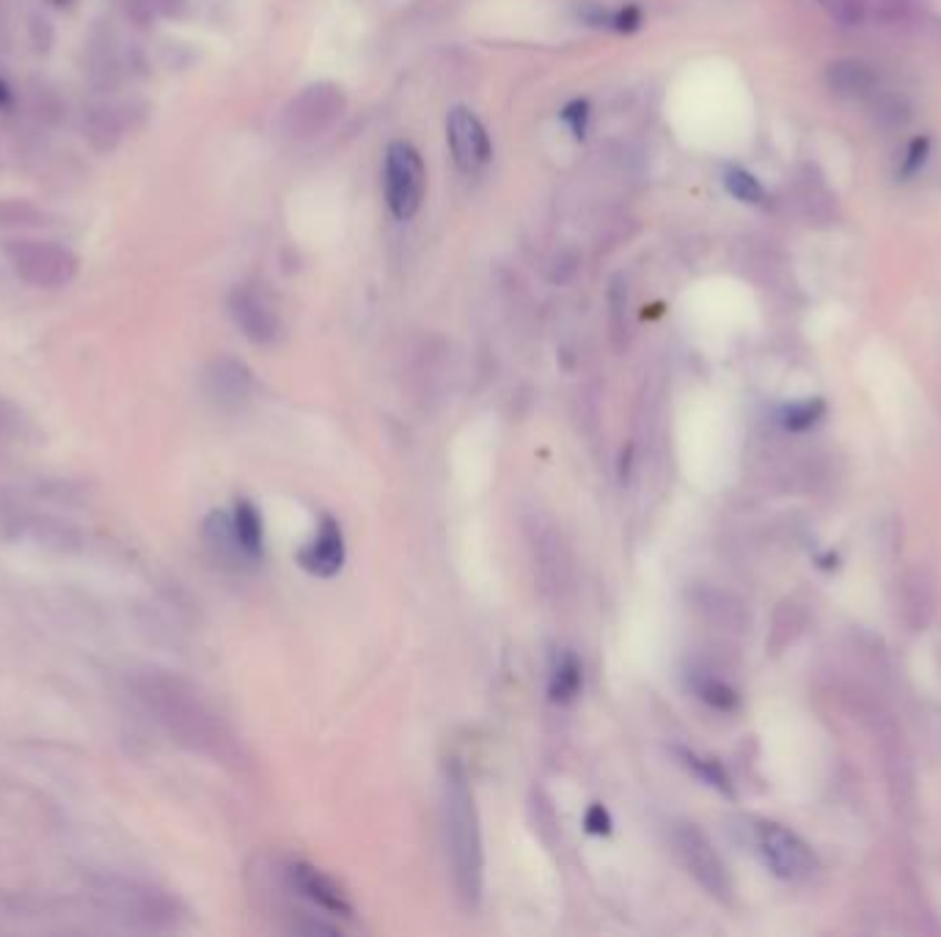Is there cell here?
Segmentation results:
<instances>
[{"instance_id": "cell-1", "label": "cell", "mask_w": 941, "mask_h": 937, "mask_svg": "<svg viewBox=\"0 0 941 937\" xmlns=\"http://www.w3.org/2000/svg\"><path fill=\"white\" fill-rule=\"evenodd\" d=\"M443 838L454 894L466 910H473L482 899L484 855L477 800L460 759H449L443 767Z\"/></svg>"}, {"instance_id": "cell-2", "label": "cell", "mask_w": 941, "mask_h": 937, "mask_svg": "<svg viewBox=\"0 0 941 937\" xmlns=\"http://www.w3.org/2000/svg\"><path fill=\"white\" fill-rule=\"evenodd\" d=\"M11 270L37 289H63L78 275V256L67 245L53 240H9L3 245Z\"/></svg>"}, {"instance_id": "cell-3", "label": "cell", "mask_w": 941, "mask_h": 937, "mask_svg": "<svg viewBox=\"0 0 941 937\" xmlns=\"http://www.w3.org/2000/svg\"><path fill=\"white\" fill-rule=\"evenodd\" d=\"M386 204L397 221H411L424 201L427 173L421 154L408 141H394L386 149Z\"/></svg>"}, {"instance_id": "cell-4", "label": "cell", "mask_w": 941, "mask_h": 937, "mask_svg": "<svg viewBox=\"0 0 941 937\" xmlns=\"http://www.w3.org/2000/svg\"><path fill=\"white\" fill-rule=\"evenodd\" d=\"M754 844L773 877L788 883L807 880L815 875L818 858L810 844L779 823H758L754 827Z\"/></svg>"}, {"instance_id": "cell-5", "label": "cell", "mask_w": 941, "mask_h": 937, "mask_svg": "<svg viewBox=\"0 0 941 937\" xmlns=\"http://www.w3.org/2000/svg\"><path fill=\"white\" fill-rule=\"evenodd\" d=\"M674 847H678V855L685 869H689V875L700 883L702 890H708V894L719 901L732 899V877L730 871H727V864L721 860L719 849L713 847V842H710L700 827H674Z\"/></svg>"}, {"instance_id": "cell-6", "label": "cell", "mask_w": 941, "mask_h": 937, "mask_svg": "<svg viewBox=\"0 0 941 937\" xmlns=\"http://www.w3.org/2000/svg\"><path fill=\"white\" fill-rule=\"evenodd\" d=\"M229 311L242 335L253 344H276L281 339V316L273 300L257 286H237L229 298Z\"/></svg>"}, {"instance_id": "cell-7", "label": "cell", "mask_w": 941, "mask_h": 937, "mask_svg": "<svg viewBox=\"0 0 941 937\" xmlns=\"http://www.w3.org/2000/svg\"><path fill=\"white\" fill-rule=\"evenodd\" d=\"M447 135L454 163L463 168V171L477 173L490 163V154H493L490 135L482 121H479L469 108H454V111L449 113Z\"/></svg>"}, {"instance_id": "cell-8", "label": "cell", "mask_w": 941, "mask_h": 937, "mask_svg": "<svg viewBox=\"0 0 941 937\" xmlns=\"http://www.w3.org/2000/svg\"><path fill=\"white\" fill-rule=\"evenodd\" d=\"M287 883H290V888L298 890L303 899H309L311 905L320 907V910L342 918L353 916V905H350L348 894L339 888L333 877H328L326 871L317 869V866L294 860V864L287 866Z\"/></svg>"}, {"instance_id": "cell-9", "label": "cell", "mask_w": 941, "mask_h": 937, "mask_svg": "<svg viewBox=\"0 0 941 937\" xmlns=\"http://www.w3.org/2000/svg\"><path fill=\"white\" fill-rule=\"evenodd\" d=\"M298 564L309 575L333 577L344 566V534L333 517H322L317 536L298 553Z\"/></svg>"}, {"instance_id": "cell-10", "label": "cell", "mask_w": 941, "mask_h": 937, "mask_svg": "<svg viewBox=\"0 0 941 937\" xmlns=\"http://www.w3.org/2000/svg\"><path fill=\"white\" fill-rule=\"evenodd\" d=\"M251 372L234 357H221V361L210 363V369H207V393L221 407H240V404H246L248 396H251Z\"/></svg>"}, {"instance_id": "cell-11", "label": "cell", "mask_w": 941, "mask_h": 937, "mask_svg": "<svg viewBox=\"0 0 941 937\" xmlns=\"http://www.w3.org/2000/svg\"><path fill=\"white\" fill-rule=\"evenodd\" d=\"M900 605H903V618L911 629L928 627L933 611H937V592H933V583L928 581L925 572L905 575L903 586H900Z\"/></svg>"}, {"instance_id": "cell-12", "label": "cell", "mask_w": 941, "mask_h": 937, "mask_svg": "<svg viewBox=\"0 0 941 937\" xmlns=\"http://www.w3.org/2000/svg\"><path fill=\"white\" fill-rule=\"evenodd\" d=\"M531 547H534V561H540V581L545 583V588H562L564 586V572H568V558H564L562 540L557 536V531L540 525L531 536Z\"/></svg>"}, {"instance_id": "cell-13", "label": "cell", "mask_w": 941, "mask_h": 937, "mask_svg": "<svg viewBox=\"0 0 941 937\" xmlns=\"http://www.w3.org/2000/svg\"><path fill=\"white\" fill-rule=\"evenodd\" d=\"M232 531L237 547L248 561H259L264 553V528L262 517H259V508L251 501H237L232 512Z\"/></svg>"}, {"instance_id": "cell-14", "label": "cell", "mask_w": 941, "mask_h": 937, "mask_svg": "<svg viewBox=\"0 0 941 937\" xmlns=\"http://www.w3.org/2000/svg\"><path fill=\"white\" fill-rule=\"evenodd\" d=\"M581 685H584V668L573 652H562L553 661L551 676H548V698L553 704H570L579 696Z\"/></svg>"}, {"instance_id": "cell-15", "label": "cell", "mask_w": 941, "mask_h": 937, "mask_svg": "<svg viewBox=\"0 0 941 937\" xmlns=\"http://www.w3.org/2000/svg\"><path fill=\"white\" fill-rule=\"evenodd\" d=\"M691 687H694L697 696L713 709L732 713V709L738 707V693L732 691L724 679H719V676H710L705 671H694V674H691Z\"/></svg>"}, {"instance_id": "cell-16", "label": "cell", "mask_w": 941, "mask_h": 937, "mask_svg": "<svg viewBox=\"0 0 941 937\" xmlns=\"http://www.w3.org/2000/svg\"><path fill=\"white\" fill-rule=\"evenodd\" d=\"M825 402L823 399H801V402L784 404L779 410V424L788 432H807L810 426H815L823 419Z\"/></svg>"}, {"instance_id": "cell-17", "label": "cell", "mask_w": 941, "mask_h": 937, "mask_svg": "<svg viewBox=\"0 0 941 937\" xmlns=\"http://www.w3.org/2000/svg\"><path fill=\"white\" fill-rule=\"evenodd\" d=\"M119 132V115L108 111V108H100V111H91L86 115V135H89V141L94 143L100 152H108V149L117 147Z\"/></svg>"}, {"instance_id": "cell-18", "label": "cell", "mask_w": 941, "mask_h": 937, "mask_svg": "<svg viewBox=\"0 0 941 937\" xmlns=\"http://www.w3.org/2000/svg\"><path fill=\"white\" fill-rule=\"evenodd\" d=\"M724 184L727 190H730V195H735L743 204H763L765 201L763 184H760L752 173L743 171V168H730V171L724 173Z\"/></svg>"}, {"instance_id": "cell-19", "label": "cell", "mask_w": 941, "mask_h": 937, "mask_svg": "<svg viewBox=\"0 0 941 937\" xmlns=\"http://www.w3.org/2000/svg\"><path fill=\"white\" fill-rule=\"evenodd\" d=\"M678 754H680V759H683V765L689 767V770H694L697 778H702V780H705V784L715 786V789L724 792V795H732L730 778H727V773L721 770L719 762L702 759V756L689 754V750H678Z\"/></svg>"}, {"instance_id": "cell-20", "label": "cell", "mask_w": 941, "mask_h": 937, "mask_svg": "<svg viewBox=\"0 0 941 937\" xmlns=\"http://www.w3.org/2000/svg\"><path fill=\"white\" fill-rule=\"evenodd\" d=\"M562 119L568 121L570 130H573V135L584 138L587 135V124H589V102L587 100H573L568 108L562 111Z\"/></svg>"}, {"instance_id": "cell-21", "label": "cell", "mask_w": 941, "mask_h": 937, "mask_svg": "<svg viewBox=\"0 0 941 937\" xmlns=\"http://www.w3.org/2000/svg\"><path fill=\"white\" fill-rule=\"evenodd\" d=\"M609 22L611 28H614V31H620V33H631V31H637L639 26H642V11L637 9V6H625V9H620V11H614V14H609Z\"/></svg>"}, {"instance_id": "cell-22", "label": "cell", "mask_w": 941, "mask_h": 937, "mask_svg": "<svg viewBox=\"0 0 941 937\" xmlns=\"http://www.w3.org/2000/svg\"><path fill=\"white\" fill-rule=\"evenodd\" d=\"M584 825H587L589 833H594V836H609V833H611V817H609V812H605L603 806H598V803H594V806L587 812Z\"/></svg>"}, {"instance_id": "cell-23", "label": "cell", "mask_w": 941, "mask_h": 937, "mask_svg": "<svg viewBox=\"0 0 941 937\" xmlns=\"http://www.w3.org/2000/svg\"><path fill=\"white\" fill-rule=\"evenodd\" d=\"M925 154H928V138H917L914 143H911L909 149V158H905L903 163V177H911V173H917L925 163Z\"/></svg>"}, {"instance_id": "cell-24", "label": "cell", "mask_w": 941, "mask_h": 937, "mask_svg": "<svg viewBox=\"0 0 941 937\" xmlns=\"http://www.w3.org/2000/svg\"><path fill=\"white\" fill-rule=\"evenodd\" d=\"M11 100V91H9V85L3 83V80H0V108L6 105V102Z\"/></svg>"}]
</instances>
